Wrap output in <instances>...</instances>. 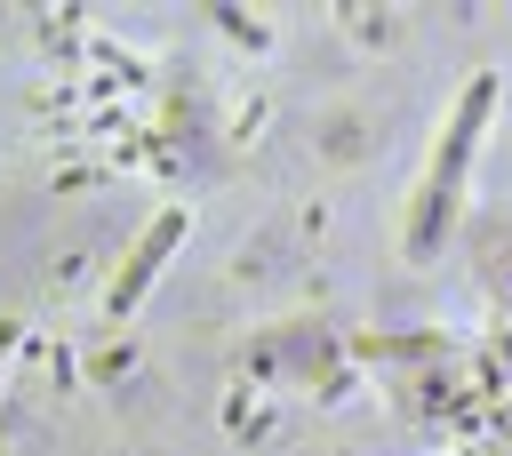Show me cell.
I'll use <instances>...</instances> for the list:
<instances>
[{
  "label": "cell",
  "instance_id": "cell-1",
  "mask_svg": "<svg viewBox=\"0 0 512 456\" xmlns=\"http://www.w3.org/2000/svg\"><path fill=\"white\" fill-rule=\"evenodd\" d=\"M488 104H496V80H472V88H464V104L448 112V128H440L432 160H424L416 216H408V248H416V256H432V248H440V232H448V216H456V200H464V168H472V144H480Z\"/></svg>",
  "mask_w": 512,
  "mask_h": 456
},
{
  "label": "cell",
  "instance_id": "cell-2",
  "mask_svg": "<svg viewBox=\"0 0 512 456\" xmlns=\"http://www.w3.org/2000/svg\"><path fill=\"white\" fill-rule=\"evenodd\" d=\"M176 240H184V216H176V208H168V216H152V232H144V240H136V256L120 264V280H112L104 312H128V304H136V296L152 288V272L168 264V248H176Z\"/></svg>",
  "mask_w": 512,
  "mask_h": 456
}]
</instances>
